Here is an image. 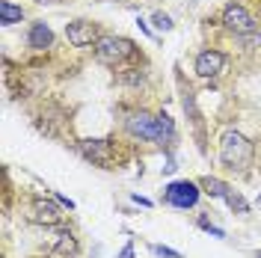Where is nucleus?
<instances>
[{"instance_id":"obj_1","label":"nucleus","mask_w":261,"mask_h":258,"mask_svg":"<svg viewBox=\"0 0 261 258\" xmlns=\"http://www.w3.org/2000/svg\"><path fill=\"white\" fill-rule=\"evenodd\" d=\"M252 154H255V148H252V143L246 140L244 134H238V131H226L223 134V140H220V161L226 163L228 169H246L252 163Z\"/></svg>"},{"instance_id":"obj_2","label":"nucleus","mask_w":261,"mask_h":258,"mask_svg":"<svg viewBox=\"0 0 261 258\" xmlns=\"http://www.w3.org/2000/svg\"><path fill=\"white\" fill-rule=\"evenodd\" d=\"M134 54V45L122 36H101L95 42V57L104 65H119L122 60H128Z\"/></svg>"},{"instance_id":"obj_3","label":"nucleus","mask_w":261,"mask_h":258,"mask_svg":"<svg viewBox=\"0 0 261 258\" xmlns=\"http://www.w3.org/2000/svg\"><path fill=\"white\" fill-rule=\"evenodd\" d=\"M223 24H226V27L234 33V36H249V33L258 30L255 18L249 15L241 3H228L226 9H223Z\"/></svg>"},{"instance_id":"obj_4","label":"nucleus","mask_w":261,"mask_h":258,"mask_svg":"<svg viewBox=\"0 0 261 258\" xmlns=\"http://www.w3.org/2000/svg\"><path fill=\"white\" fill-rule=\"evenodd\" d=\"M128 131L134 134V137H140V140H163L158 116L143 113V110H140V113H134L128 119Z\"/></svg>"},{"instance_id":"obj_5","label":"nucleus","mask_w":261,"mask_h":258,"mask_svg":"<svg viewBox=\"0 0 261 258\" xmlns=\"http://www.w3.org/2000/svg\"><path fill=\"white\" fill-rule=\"evenodd\" d=\"M196 199H199V184L193 181H172L166 187V202L175 208H193Z\"/></svg>"},{"instance_id":"obj_6","label":"nucleus","mask_w":261,"mask_h":258,"mask_svg":"<svg viewBox=\"0 0 261 258\" xmlns=\"http://www.w3.org/2000/svg\"><path fill=\"white\" fill-rule=\"evenodd\" d=\"M65 39L74 48H86V45L98 42V30H95V24H89V21H71V24H65Z\"/></svg>"},{"instance_id":"obj_7","label":"nucleus","mask_w":261,"mask_h":258,"mask_svg":"<svg viewBox=\"0 0 261 258\" xmlns=\"http://www.w3.org/2000/svg\"><path fill=\"white\" fill-rule=\"evenodd\" d=\"M226 68V57L220 50H202L196 57V74L199 78H217Z\"/></svg>"},{"instance_id":"obj_8","label":"nucleus","mask_w":261,"mask_h":258,"mask_svg":"<svg viewBox=\"0 0 261 258\" xmlns=\"http://www.w3.org/2000/svg\"><path fill=\"white\" fill-rule=\"evenodd\" d=\"M81 151L89 161H95L98 166H107V163H110V145L104 143V140H86V143L81 145Z\"/></svg>"},{"instance_id":"obj_9","label":"nucleus","mask_w":261,"mask_h":258,"mask_svg":"<svg viewBox=\"0 0 261 258\" xmlns=\"http://www.w3.org/2000/svg\"><path fill=\"white\" fill-rule=\"evenodd\" d=\"M33 220L36 223H45V226H57L63 220V214H60L57 205H50V202H36L33 205Z\"/></svg>"},{"instance_id":"obj_10","label":"nucleus","mask_w":261,"mask_h":258,"mask_svg":"<svg viewBox=\"0 0 261 258\" xmlns=\"http://www.w3.org/2000/svg\"><path fill=\"white\" fill-rule=\"evenodd\" d=\"M50 42H54V33H50L48 24H33V30H30V48H36V50L50 48Z\"/></svg>"},{"instance_id":"obj_11","label":"nucleus","mask_w":261,"mask_h":258,"mask_svg":"<svg viewBox=\"0 0 261 258\" xmlns=\"http://www.w3.org/2000/svg\"><path fill=\"white\" fill-rule=\"evenodd\" d=\"M21 18H24L21 6H15L12 0H0V24H15Z\"/></svg>"},{"instance_id":"obj_12","label":"nucleus","mask_w":261,"mask_h":258,"mask_svg":"<svg viewBox=\"0 0 261 258\" xmlns=\"http://www.w3.org/2000/svg\"><path fill=\"white\" fill-rule=\"evenodd\" d=\"M54 249H57L60 255H74V252H77V241H74L68 231H63V235L57 238V246H54Z\"/></svg>"},{"instance_id":"obj_13","label":"nucleus","mask_w":261,"mask_h":258,"mask_svg":"<svg viewBox=\"0 0 261 258\" xmlns=\"http://www.w3.org/2000/svg\"><path fill=\"white\" fill-rule=\"evenodd\" d=\"M202 187H205V193H211V196H223V199L228 196V187L220 181V178H205Z\"/></svg>"},{"instance_id":"obj_14","label":"nucleus","mask_w":261,"mask_h":258,"mask_svg":"<svg viewBox=\"0 0 261 258\" xmlns=\"http://www.w3.org/2000/svg\"><path fill=\"white\" fill-rule=\"evenodd\" d=\"M158 122H161L163 140H172V137H175V125H172V119H169L166 113H161V116H158Z\"/></svg>"},{"instance_id":"obj_15","label":"nucleus","mask_w":261,"mask_h":258,"mask_svg":"<svg viewBox=\"0 0 261 258\" xmlns=\"http://www.w3.org/2000/svg\"><path fill=\"white\" fill-rule=\"evenodd\" d=\"M226 202L231 205V211H238V214H246V211H249V205H246V202H244V199H241L238 193H228V196H226Z\"/></svg>"},{"instance_id":"obj_16","label":"nucleus","mask_w":261,"mask_h":258,"mask_svg":"<svg viewBox=\"0 0 261 258\" xmlns=\"http://www.w3.org/2000/svg\"><path fill=\"white\" fill-rule=\"evenodd\" d=\"M151 21H154V27H158V30H172V18L163 15V12H158Z\"/></svg>"},{"instance_id":"obj_17","label":"nucleus","mask_w":261,"mask_h":258,"mask_svg":"<svg viewBox=\"0 0 261 258\" xmlns=\"http://www.w3.org/2000/svg\"><path fill=\"white\" fill-rule=\"evenodd\" d=\"M154 252H158V255H163V258H181L178 252H175V249H169V246H154Z\"/></svg>"},{"instance_id":"obj_18","label":"nucleus","mask_w":261,"mask_h":258,"mask_svg":"<svg viewBox=\"0 0 261 258\" xmlns=\"http://www.w3.org/2000/svg\"><path fill=\"white\" fill-rule=\"evenodd\" d=\"M119 258H134V246H130V243H128V246L122 249V255H119Z\"/></svg>"},{"instance_id":"obj_19","label":"nucleus","mask_w":261,"mask_h":258,"mask_svg":"<svg viewBox=\"0 0 261 258\" xmlns=\"http://www.w3.org/2000/svg\"><path fill=\"white\" fill-rule=\"evenodd\" d=\"M258 208H261V196H258Z\"/></svg>"},{"instance_id":"obj_20","label":"nucleus","mask_w":261,"mask_h":258,"mask_svg":"<svg viewBox=\"0 0 261 258\" xmlns=\"http://www.w3.org/2000/svg\"><path fill=\"white\" fill-rule=\"evenodd\" d=\"M258 258H261V252H258Z\"/></svg>"}]
</instances>
